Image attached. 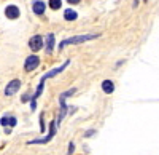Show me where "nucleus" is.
Listing matches in <instances>:
<instances>
[{
	"mask_svg": "<svg viewBox=\"0 0 159 155\" xmlns=\"http://www.w3.org/2000/svg\"><path fill=\"white\" fill-rule=\"evenodd\" d=\"M100 34H83V35H75V37H70V38H65L59 43V50L62 51L67 45H80V43H84V42H89V40H94L97 38Z\"/></svg>",
	"mask_w": 159,
	"mask_h": 155,
	"instance_id": "obj_1",
	"label": "nucleus"
},
{
	"mask_svg": "<svg viewBox=\"0 0 159 155\" xmlns=\"http://www.w3.org/2000/svg\"><path fill=\"white\" fill-rule=\"evenodd\" d=\"M75 91H76V88H70V90H67V91H64V93L59 96L61 110H59V115H57V119H56V125H61V122L64 120V117L67 115V110H69V107H67V104H65V99H67L69 96H72Z\"/></svg>",
	"mask_w": 159,
	"mask_h": 155,
	"instance_id": "obj_2",
	"label": "nucleus"
},
{
	"mask_svg": "<svg viewBox=\"0 0 159 155\" xmlns=\"http://www.w3.org/2000/svg\"><path fill=\"white\" fill-rule=\"evenodd\" d=\"M56 131H57V125H56V120H52L51 123H49V133H48V136H45V138H42V139H32V141H29V146H34V144H46V143H49V141L56 136Z\"/></svg>",
	"mask_w": 159,
	"mask_h": 155,
	"instance_id": "obj_3",
	"label": "nucleus"
},
{
	"mask_svg": "<svg viewBox=\"0 0 159 155\" xmlns=\"http://www.w3.org/2000/svg\"><path fill=\"white\" fill-rule=\"evenodd\" d=\"M38 64H40V58L37 55H30L24 62V69H25V72H32L38 67Z\"/></svg>",
	"mask_w": 159,
	"mask_h": 155,
	"instance_id": "obj_4",
	"label": "nucleus"
},
{
	"mask_svg": "<svg viewBox=\"0 0 159 155\" xmlns=\"http://www.w3.org/2000/svg\"><path fill=\"white\" fill-rule=\"evenodd\" d=\"M69 64H70V59H67V61H65L64 64H62V66H59V67H54V69H52V70H49V72H46L43 77H42V79H40V80H42V82H45V80H48V79H52V77H56L57 74H61L65 67H67L69 66Z\"/></svg>",
	"mask_w": 159,
	"mask_h": 155,
	"instance_id": "obj_5",
	"label": "nucleus"
},
{
	"mask_svg": "<svg viewBox=\"0 0 159 155\" xmlns=\"http://www.w3.org/2000/svg\"><path fill=\"white\" fill-rule=\"evenodd\" d=\"M29 48L34 51V53H37V51L42 50L43 48V38H42V35H34L29 40Z\"/></svg>",
	"mask_w": 159,
	"mask_h": 155,
	"instance_id": "obj_6",
	"label": "nucleus"
},
{
	"mask_svg": "<svg viewBox=\"0 0 159 155\" xmlns=\"http://www.w3.org/2000/svg\"><path fill=\"white\" fill-rule=\"evenodd\" d=\"M19 88H21V80H18V79L11 80V82L7 85V88H5V96H13L15 93L19 91Z\"/></svg>",
	"mask_w": 159,
	"mask_h": 155,
	"instance_id": "obj_7",
	"label": "nucleus"
},
{
	"mask_svg": "<svg viewBox=\"0 0 159 155\" xmlns=\"http://www.w3.org/2000/svg\"><path fill=\"white\" fill-rule=\"evenodd\" d=\"M19 15H21V11H19V8H18L16 5H8V7L5 8V16H7L8 19H18Z\"/></svg>",
	"mask_w": 159,
	"mask_h": 155,
	"instance_id": "obj_8",
	"label": "nucleus"
},
{
	"mask_svg": "<svg viewBox=\"0 0 159 155\" xmlns=\"http://www.w3.org/2000/svg\"><path fill=\"white\" fill-rule=\"evenodd\" d=\"M46 10V3L42 2V0H34L32 2V11L35 13V15H43Z\"/></svg>",
	"mask_w": 159,
	"mask_h": 155,
	"instance_id": "obj_9",
	"label": "nucleus"
},
{
	"mask_svg": "<svg viewBox=\"0 0 159 155\" xmlns=\"http://www.w3.org/2000/svg\"><path fill=\"white\" fill-rule=\"evenodd\" d=\"M45 46H46V48H45V50H46V53L51 55V53H52V50H54V34H48Z\"/></svg>",
	"mask_w": 159,
	"mask_h": 155,
	"instance_id": "obj_10",
	"label": "nucleus"
},
{
	"mask_svg": "<svg viewBox=\"0 0 159 155\" xmlns=\"http://www.w3.org/2000/svg\"><path fill=\"white\" fill-rule=\"evenodd\" d=\"M18 120L16 117H10V115H5V117H2V120H0V125H3V126H16Z\"/></svg>",
	"mask_w": 159,
	"mask_h": 155,
	"instance_id": "obj_11",
	"label": "nucleus"
},
{
	"mask_svg": "<svg viewBox=\"0 0 159 155\" xmlns=\"http://www.w3.org/2000/svg\"><path fill=\"white\" fill-rule=\"evenodd\" d=\"M102 90H103V93H107V94H111L115 91V83L111 80H103L102 82Z\"/></svg>",
	"mask_w": 159,
	"mask_h": 155,
	"instance_id": "obj_12",
	"label": "nucleus"
},
{
	"mask_svg": "<svg viewBox=\"0 0 159 155\" xmlns=\"http://www.w3.org/2000/svg\"><path fill=\"white\" fill-rule=\"evenodd\" d=\"M64 18H65V21H75V19L78 18V13H76L75 10L69 8V10L64 11Z\"/></svg>",
	"mask_w": 159,
	"mask_h": 155,
	"instance_id": "obj_13",
	"label": "nucleus"
},
{
	"mask_svg": "<svg viewBox=\"0 0 159 155\" xmlns=\"http://www.w3.org/2000/svg\"><path fill=\"white\" fill-rule=\"evenodd\" d=\"M49 8L51 10H59L62 7V0H49Z\"/></svg>",
	"mask_w": 159,
	"mask_h": 155,
	"instance_id": "obj_14",
	"label": "nucleus"
},
{
	"mask_svg": "<svg viewBox=\"0 0 159 155\" xmlns=\"http://www.w3.org/2000/svg\"><path fill=\"white\" fill-rule=\"evenodd\" d=\"M40 130H42V133L45 131V115L40 114Z\"/></svg>",
	"mask_w": 159,
	"mask_h": 155,
	"instance_id": "obj_15",
	"label": "nucleus"
},
{
	"mask_svg": "<svg viewBox=\"0 0 159 155\" xmlns=\"http://www.w3.org/2000/svg\"><path fill=\"white\" fill-rule=\"evenodd\" d=\"M73 150H75V144H73V143H70V144H69V150H67V152H69V153H73Z\"/></svg>",
	"mask_w": 159,
	"mask_h": 155,
	"instance_id": "obj_16",
	"label": "nucleus"
},
{
	"mask_svg": "<svg viewBox=\"0 0 159 155\" xmlns=\"http://www.w3.org/2000/svg\"><path fill=\"white\" fill-rule=\"evenodd\" d=\"M67 2H69V3H72V5H76V3L81 2V0H67Z\"/></svg>",
	"mask_w": 159,
	"mask_h": 155,
	"instance_id": "obj_17",
	"label": "nucleus"
},
{
	"mask_svg": "<svg viewBox=\"0 0 159 155\" xmlns=\"http://www.w3.org/2000/svg\"><path fill=\"white\" fill-rule=\"evenodd\" d=\"M94 133H96L94 130H89V131H86V134H84V136H88V138H89V136H92V134H94Z\"/></svg>",
	"mask_w": 159,
	"mask_h": 155,
	"instance_id": "obj_18",
	"label": "nucleus"
},
{
	"mask_svg": "<svg viewBox=\"0 0 159 155\" xmlns=\"http://www.w3.org/2000/svg\"><path fill=\"white\" fill-rule=\"evenodd\" d=\"M137 5H139V0H134V3H132V7L137 8Z\"/></svg>",
	"mask_w": 159,
	"mask_h": 155,
	"instance_id": "obj_19",
	"label": "nucleus"
}]
</instances>
